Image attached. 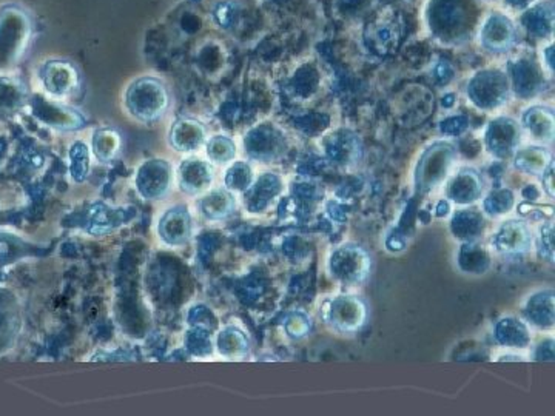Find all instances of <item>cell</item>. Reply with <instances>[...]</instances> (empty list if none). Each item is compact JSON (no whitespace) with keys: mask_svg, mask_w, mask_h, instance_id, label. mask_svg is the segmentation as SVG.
<instances>
[{"mask_svg":"<svg viewBox=\"0 0 555 416\" xmlns=\"http://www.w3.org/2000/svg\"><path fill=\"white\" fill-rule=\"evenodd\" d=\"M160 232L168 244H184L192 232V220L187 208H172L160 222Z\"/></svg>","mask_w":555,"mask_h":416,"instance_id":"12","label":"cell"},{"mask_svg":"<svg viewBox=\"0 0 555 416\" xmlns=\"http://www.w3.org/2000/svg\"><path fill=\"white\" fill-rule=\"evenodd\" d=\"M452 156L454 151L449 145L440 143L432 147L419 161L417 170V189L423 193L434 190L449 172Z\"/></svg>","mask_w":555,"mask_h":416,"instance_id":"4","label":"cell"},{"mask_svg":"<svg viewBox=\"0 0 555 416\" xmlns=\"http://www.w3.org/2000/svg\"><path fill=\"white\" fill-rule=\"evenodd\" d=\"M281 191V182L277 176H262V178L254 184V189H250L248 196H246V204L252 210H260L266 207L267 204L272 201L273 196L279 195Z\"/></svg>","mask_w":555,"mask_h":416,"instance_id":"15","label":"cell"},{"mask_svg":"<svg viewBox=\"0 0 555 416\" xmlns=\"http://www.w3.org/2000/svg\"><path fill=\"white\" fill-rule=\"evenodd\" d=\"M98 136L99 137L95 139L96 156L104 162L110 161L119 147V143H113L116 135L113 131H101L98 133Z\"/></svg>","mask_w":555,"mask_h":416,"instance_id":"24","label":"cell"},{"mask_svg":"<svg viewBox=\"0 0 555 416\" xmlns=\"http://www.w3.org/2000/svg\"><path fill=\"white\" fill-rule=\"evenodd\" d=\"M515 197L512 191L508 189H496L490 191L489 196L485 197L483 201V213L488 214L490 218H496L511 212V208L514 207Z\"/></svg>","mask_w":555,"mask_h":416,"instance_id":"18","label":"cell"},{"mask_svg":"<svg viewBox=\"0 0 555 416\" xmlns=\"http://www.w3.org/2000/svg\"><path fill=\"white\" fill-rule=\"evenodd\" d=\"M457 261H458V267L465 273L483 274L490 267L489 253L481 245L477 244L475 241L463 243Z\"/></svg>","mask_w":555,"mask_h":416,"instance_id":"13","label":"cell"},{"mask_svg":"<svg viewBox=\"0 0 555 416\" xmlns=\"http://www.w3.org/2000/svg\"><path fill=\"white\" fill-rule=\"evenodd\" d=\"M483 181L473 170H463L455 174L448 185V197L458 205H471L483 195Z\"/></svg>","mask_w":555,"mask_h":416,"instance_id":"7","label":"cell"},{"mask_svg":"<svg viewBox=\"0 0 555 416\" xmlns=\"http://www.w3.org/2000/svg\"><path fill=\"white\" fill-rule=\"evenodd\" d=\"M515 136H517V131L512 122H506V120L496 122L488 135L490 150L496 153L509 151L514 147Z\"/></svg>","mask_w":555,"mask_h":416,"instance_id":"17","label":"cell"},{"mask_svg":"<svg viewBox=\"0 0 555 416\" xmlns=\"http://www.w3.org/2000/svg\"><path fill=\"white\" fill-rule=\"evenodd\" d=\"M372 268V258L360 245L346 244L333 250L329 259V272L333 280L344 286H360Z\"/></svg>","mask_w":555,"mask_h":416,"instance_id":"2","label":"cell"},{"mask_svg":"<svg viewBox=\"0 0 555 416\" xmlns=\"http://www.w3.org/2000/svg\"><path fill=\"white\" fill-rule=\"evenodd\" d=\"M250 182H252V172L244 164L233 166L225 179V184L231 190H247Z\"/></svg>","mask_w":555,"mask_h":416,"instance_id":"23","label":"cell"},{"mask_svg":"<svg viewBox=\"0 0 555 416\" xmlns=\"http://www.w3.org/2000/svg\"><path fill=\"white\" fill-rule=\"evenodd\" d=\"M201 212L207 220H224L237 207L235 197L229 191L216 190L204 196L199 203Z\"/></svg>","mask_w":555,"mask_h":416,"instance_id":"14","label":"cell"},{"mask_svg":"<svg viewBox=\"0 0 555 416\" xmlns=\"http://www.w3.org/2000/svg\"><path fill=\"white\" fill-rule=\"evenodd\" d=\"M207 153L216 162L231 161L235 156V145L227 137H215L208 143Z\"/></svg>","mask_w":555,"mask_h":416,"instance_id":"22","label":"cell"},{"mask_svg":"<svg viewBox=\"0 0 555 416\" xmlns=\"http://www.w3.org/2000/svg\"><path fill=\"white\" fill-rule=\"evenodd\" d=\"M218 347L221 355L231 358L239 357L247 351V339L243 332H239L235 327L225 328L224 332L219 335Z\"/></svg>","mask_w":555,"mask_h":416,"instance_id":"19","label":"cell"},{"mask_svg":"<svg viewBox=\"0 0 555 416\" xmlns=\"http://www.w3.org/2000/svg\"><path fill=\"white\" fill-rule=\"evenodd\" d=\"M450 205L448 201H440L437 204V208H435V214H437L438 218H444V216H448L449 214Z\"/></svg>","mask_w":555,"mask_h":416,"instance_id":"29","label":"cell"},{"mask_svg":"<svg viewBox=\"0 0 555 416\" xmlns=\"http://www.w3.org/2000/svg\"><path fill=\"white\" fill-rule=\"evenodd\" d=\"M494 336L498 344L502 347H509V349H526L531 344L529 328L525 322L512 316L502 318L500 321H496Z\"/></svg>","mask_w":555,"mask_h":416,"instance_id":"11","label":"cell"},{"mask_svg":"<svg viewBox=\"0 0 555 416\" xmlns=\"http://www.w3.org/2000/svg\"><path fill=\"white\" fill-rule=\"evenodd\" d=\"M550 156L544 150L529 149L517 156V166L529 174H540L546 170Z\"/></svg>","mask_w":555,"mask_h":416,"instance_id":"20","label":"cell"},{"mask_svg":"<svg viewBox=\"0 0 555 416\" xmlns=\"http://www.w3.org/2000/svg\"><path fill=\"white\" fill-rule=\"evenodd\" d=\"M485 216L479 208H465L454 214L450 220V232L463 243L477 241L485 232Z\"/></svg>","mask_w":555,"mask_h":416,"instance_id":"10","label":"cell"},{"mask_svg":"<svg viewBox=\"0 0 555 416\" xmlns=\"http://www.w3.org/2000/svg\"><path fill=\"white\" fill-rule=\"evenodd\" d=\"M538 251L543 259L552 262L554 259V228L552 222H546L540 228V236H538Z\"/></svg>","mask_w":555,"mask_h":416,"instance_id":"25","label":"cell"},{"mask_svg":"<svg viewBox=\"0 0 555 416\" xmlns=\"http://www.w3.org/2000/svg\"><path fill=\"white\" fill-rule=\"evenodd\" d=\"M526 321L538 328L554 327V290L546 289L534 293L525 304Z\"/></svg>","mask_w":555,"mask_h":416,"instance_id":"8","label":"cell"},{"mask_svg":"<svg viewBox=\"0 0 555 416\" xmlns=\"http://www.w3.org/2000/svg\"><path fill=\"white\" fill-rule=\"evenodd\" d=\"M285 328H287V333H289L292 338H302L310 330V320H309L308 316L302 315V313H295V315L290 316L289 320H287Z\"/></svg>","mask_w":555,"mask_h":416,"instance_id":"26","label":"cell"},{"mask_svg":"<svg viewBox=\"0 0 555 416\" xmlns=\"http://www.w3.org/2000/svg\"><path fill=\"white\" fill-rule=\"evenodd\" d=\"M532 232L525 220H506L492 236V247L502 255H521L532 247Z\"/></svg>","mask_w":555,"mask_h":416,"instance_id":"5","label":"cell"},{"mask_svg":"<svg viewBox=\"0 0 555 416\" xmlns=\"http://www.w3.org/2000/svg\"><path fill=\"white\" fill-rule=\"evenodd\" d=\"M202 131L201 127L198 124H190V122H181V125H177L175 128V136L172 135V143L176 145L177 150H196V147H199L202 143V137L204 136H190L193 133Z\"/></svg>","mask_w":555,"mask_h":416,"instance_id":"21","label":"cell"},{"mask_svg":"<svg viewBox=\"0 0 555 416\" xmlns=\"http://www.w3.org/2000/svg\"><path fill=\"white\" fill-rule=\"evenodd\" d=\"M321 316L325 324L340 333H356L366 326L369 309L364 299L355 295H338L323 304Z\"/></svg>","mask_w":555,"mask_h":416,"instance_id":"1","label":"cell"},{"mask_svg":"<svg viewBox=\"0 0 555 416\" xmlns=\"http://www.w3.org/2000/svg\"><path fill=\"white\" fill-rule=\"evenodd\" d=\"M544 347H538L537 351H535V357L537 359H548V361H552L554 359V341L550 339V341H546L544 343Z\"/></svg>","mask_w":555,"mask_h":416,"instance_id":"27","label":"cell"},{"mask_svg":"<svg viewBox=\"0 0 555 416\" xmlns=\"http://www.w3.org/2000/svg\"><path fill=\"white\" fill-rule=\"evenodd\" d=\"M127 107L135 118L144 122L160 119L168 107L167 89L154 79H142L133 83L129 91Z\"/></svg>","mask_w":555,"mask_h":416,"instance_id":"3","label":"cell"},{"mask_svg":"<svg viewBox=\"0 0 555 416\" xmlns=\"http://www.w3.org/2000/svg\"><path fill=\"white\" fill-rule=\"evenodd\" d=\"M179 187L189 195H198L207 190L212 184V168L199 159H189L183 162L179 168Z\"/></svg>","mask_w":555,"mask_h":416,"instance_id":"9","label":"cell"},{"mask_svg":"<svg viewBox=\"0 0 555 416\" xmlns=\"http://www.w3.org/2000/svg\"><path fill=\"white\" fill-rule=\"evenodd\" d=\"M473 101L479 102L480 105H496L502 101L504 93V83L496 76L480 79L479 82L473 87Z\"/></svg>","mask_w":555,"mask_h":416,"instance_id":"16","label":"cell"},{"mask_svg":"<svg viewBox=\"0 0 555 416\" xmlns=\"http://www.w3.org/2000/svg\"><path fill=\"white\" fill-rule=\"evenodd\" d=\"M170 187V170L162 162L145 164L137 174V189L147 199H160Z\"/></svg>","mask_w":555,"mask_h":416,"instance_id":"6","label":"cell"},{"mask_svg":"<svg viewBox=\"0 0 555 416\" xmlns=\"http://www.w3.org/2000/svg\"><path fill=\"white\" fill-rule=\"evenodd\" d=\"M543 185L544 190L550 195L551 197L554 196V182H552V164H551L548 172H543Z\"/></svg>","mask_w":555,"mask_h":416,"instance_id":"28","label":"cell"}]
</instances>
